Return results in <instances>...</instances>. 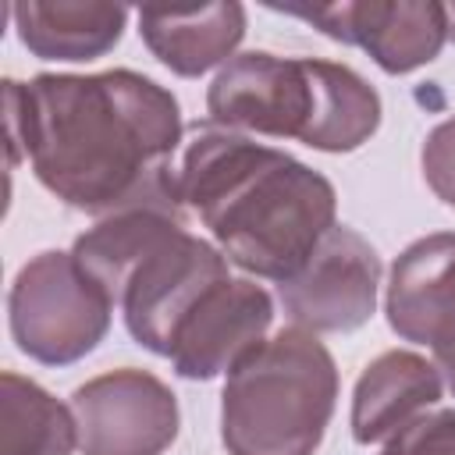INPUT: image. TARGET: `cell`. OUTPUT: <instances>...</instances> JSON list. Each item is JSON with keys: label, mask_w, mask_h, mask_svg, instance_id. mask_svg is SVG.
<instances>
[{"label": "cell", "mask_w": 455, "mask_h": 455, "mask_svg": "<svg viewBox=\"0 0 455 455\" xmlns=\"http://www.w3.org/2000/svg\"><path fill=\"white\" fill-rule=\"evenodd\" d=\"M7 167L32 160L36 178L71 210L114 217L174 210L181 146L178 100L153 78L114 68L4 82Z\"/></svg>", "instance_id": "6da1fadb"}, {"label": "cell", "mask_w": 455, "mask_h": 455, "mask_svg": "<svg viewBox=\"0 0 455 455\" xmlns=\"http://www.w3.org/2000/svg\"><path fill=\"white\" fill-rule=\"evenodd\" d=\"M178 203L210 228L228 263L284 281L334 228V185L302 160L220 124H196L178 167Z\"/></svg>", "instance_id": "7a4b0ae2"}, {"label": "cell", "mask_w": 455, "mask_h": 455, "mask_svg": "<svg viewBox=\"0 0 455 455\" xmlns=\"http://www.w3.org/2000/svg\"><path fill=\"white\" fill-rule=\"evenodd\" d=\"M71 256L124 313L128 334L164 359L185 313L210 284L228 277V256L185 231L174 210L103 217L75 238Z\"/></svg>", "instance_id": "3957f363"}, {"label": "cell", "mask_w": 455, "mask_h": 455, "mask_svg": "<svg viewBox=\"0 0 455 455\" xmlns=\"http://www.w3.org/2000/svg\"><path fill=\"white\" fill-rule=\"evenodd\" d=\"M206 110L220 128L299 139L323 153H352L380 124V96L352 68L263 50L238 53L217 71Z\"/></svg>", "instance_id": "277c9868"}, {"label": "cell", "mask_w": 455, "mask_h": 455, "mask_svg": "<svg viewBox=\"0 0 455 455\" xmlns=\"http://www.w3.org/2000/svg\"><path fill=\"white\" fill-rule=\"evenodd\" d=\"M338 398L327 345L302 327L277 331L224 380L220 441L228 455H313Z\"/></svg>", "instance_id": "5b68a950"}, {"label": "cell", "mask_w": 455, "mask_h": 455, "mask_svg": "<svg viewBox=\"0 0 455 455\" xmlns=\"http://www.w3.org/2000/svg\"><path fill=\"white\" fill-rule=\"evenodd\" d=\"M114 302L107 291L78 267L71 252L32 256L7 295L11 334L18 348L43 366H68L89 355L107 327Z\"/></svg>", "instance_id": "8992f818"}, {"label": "cell", "mask_w": 455, "mask_h": 455, "mask_svg": "<svg viewBox=\"0 0 455 455\" xmlns=\"http://www.w3.org/2000/svg\"><path fill=\"white\" fill-rule=\"evenodd\" d=\"M380 256L345 224H334L309 259L277 284L288 320L313 334H345L363 327L377 309Z\"/></svg>", "instance_id": "52a82bcc"}, {"label": "cell", "mask_w": 455, "mask_h": 455, "mask_svg": "<svg viewBox=\"0 0 455 455\" xmlns=\"http://www.w3.org/2000/svg\"><path fill=\"white\" fill-rule=\"evenodd\" d=\"M82 455H160L178 437V398L146 370H110L71 395Z\"/></svg>", "instance_id": "ba28073f"}, {"label": "cell", "mask_w": 455, "mask_h": 455, "mask_svg": "<svg viewBox=\"0 0 455 455\" xmlns=\"http://www.w3.org/2000/svg\"><path fill=\"white\" fill-rule=\"evenodd\" d=\"M288 18H302L323 36L366 50L387 75H405L430 64L448 39L444 4L434 0H345L281 7Z\"/></svg>", "instance_id": "9c48e42d"}, {"label": "cell", "mask_w": 455, "mask_h": 455, "mask_svg": "<svg viewBox=\"0 0 455 455\" xmlns=\"http://www.w3.org/2000/svg\"><path fill=\"white\" fill-rule=\"evenodd\" d=\"M274 302L249 277H220L178 323L167 359L185 380H213L231 373L270 331Z\"/></svg>", "instance_id": "30bf717a"}, {"label": "cell", "mask_w": 455, "mask_h": 455, "mask_svg": "<svg viewBox=\"0 0 455 455\" xmlns=\"http://www.w3.org/2000/svg\"><path fill=\"white\" fill-rule=\"evenodd\" d=\"M384 313L398 338L430 352L455 348V231L402 249L387 277Z\"/></svg>", "instance_id": "8fae6325"}, {"label": "cell", "mask_w": 455, "mask_h": 455, "mask_svg": "<svg viewBox=\"0 0 455 455\" xmlns=\"http://www.w3.org/2000/svg\"><path fill=\"white\" fill-rule=\"evenodd\" d=\"M441 398V370L409 352L391 348L377 355L352 391V437L359 444L391 441Z\"/></svg>", "instance_id": "7c38bea8"}, {"label": "cell", "mask_w": 455, "mask_h": 455, "mask_svg": "<svg viewBox=\"0 0 455 455\" xmlns=\"http://www.w3.org/2000/svg\"><path fill=\"white\" fill-rule=\"evenodd\" d=\"M139 36L149 53L181 78L224 64L245 36V7L220 0L199 7H142Z\"/></svg>", "instance_id": "4fadbf2b"}, {"label": "cell", "mask_w": 455, "mask_h": 455, "mask_svg": "<svg viewBox=\"0 0 455 455\" xmlns=\"http://www.w3.org/2000/svg\"><path fill=\"white\" fill-rule=\"evenodd\" d=\"M21 46L43 60H96L121 43L128 7L121 4H14Z\"/></svg>", "instance_id": "5bb4252c"}, {"label": "cell", "mask_w": 455, "mask_h": 455, "mask_svg": "<svg viewBox=\"0 0 455 455\" xmlns=\"http://www.w3.org/2000/svg\"><path fill=\"white\" fill-rule=\"evenodd\" d=\"M78 423L68 405L21 373L0 377V455H71Z\"/></svg>", "instance_id": "9a60e30c"}, {"label": "cell", "mask_w": 455, "mask_h": 455, "mask_svg": "<svg viewBox=\"0 0 455 455\" xmlns=\"http://www.w3.org/2000/svg\"><path fill=\"white\" fill-rule=\"evenodd\" d=\"M380 455H455V409L423 412L391 441H384Z\"/></svg>", "instance_id": "2e32d148"}, {"label": "cell", "mask_w": 455, "mask_h": 455, "mask_svg": "<svg viewBox=\"0 0 455 455\" xmlns=\"http://www.w3.org/2000/svg\"><path fill=\"white\" fill-rule=\"evenodd\" d=\"M419 167H423V178L430 185V192L455 206V114L444 117L423 142V153H419Z\"/></svg>", "instance_id": "e0dca14e"}, {"label": "cell", "mask_w": 455, "mask_h": 455, "mask_svg": "<svg viewBox=\"0 0 455 455\" xmlns=\"http://www.w3.org/2000/svg\"><path fill=\"white\" fill-rule=\"evenodd\" d=\"M434 363H437V370H441V377L448 380V387H451V395H455V348H444V352H434Z\"/></svg>", "instance_id": "ac0fdd59"}, {"label": "cell", "mask_w": 455, "mask_h": 455, "mask_svg": "<svg viewBox=\"0 0 455 455\" xmlns=\"http://www.w3.org/2000/svg\"><path fill=\"white\" fill-rule=\"evenodd\" d=\"M444 14H448V39L455 43V4H444Z\"/></svg>", "instance_id": "d6986e66"}]
</instances>
